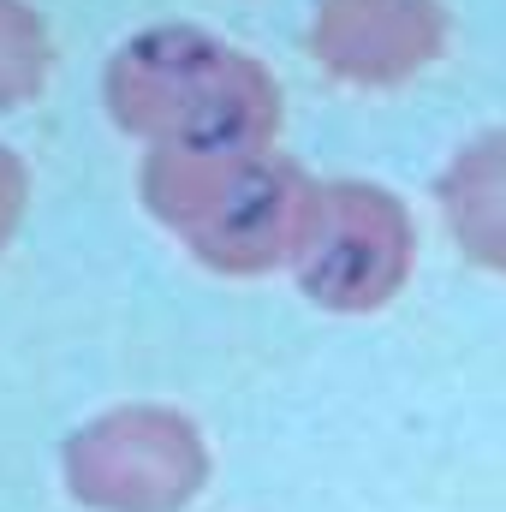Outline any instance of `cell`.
<instances>
[{
    "label": "cell",
    "mask_w": 506,
    "mask_h": 512,
    "mask_svg": "<svg viewBox=\"0 0 506 512\" xmlns=\"http://www.w3.org/2000/svg\"><path fill=\"white\" fill-rule=\"evenodd\" d=\"M114 126L149 149H268L280 131V90L268 66L197 30L149 24L102 72Z\"/></svg>",
    "instance_id": "1"
},
{
    "label": "cell",
    "mask_w": 506,
    "mask_h": 512,
    "mask_svg": "<svg viewBox=\"0 0 506 512\" xmlns=\"http://www.w3.org/2000/svg\"><path fill=\"white\" fill-rule=\"evenodd\" d=\"M143 209L209 274H268L304 245L316 179L280 149H149Z\"/></svg>",
    "instance_id": "2"
},
{
    "label": "cell",
    "mask_w": 506,
    "mask_h": 512,
    "mask_svg": "<svg viewBox=\"0 0 506 512\" xmlns=\"http://www.w3.org/2000/svg\"><path fill=\"white\" fill-rule=\"evenodd\" d=\"M60 477L90 512H179L209 483V441L173 405H114L66 435Z\"/></svg>",
    "instance_id": "3"
},
{
    "label": "cell",
    "mask_w": 506,
    "mask_h": 512,
    "mask_svg": "<svg viewBox=\"0 0 506 512\" xmlns=\"http://www.w3.org/2000/svg\"><path fill=\"white\" fill-rule=\"evenodd\" d=\"M411 262H417V227L393 191L370 179L316 185L310 233L292 256L304 298L340 316H370L411 280Z\"/></svg>",
    "instance_id": "4"
},
{
    "label": "cell",
    "mask_w": 506,
    "mask_h": 512,
    "mask_svg": "<svg viewBox=\"0 0 506 512\" xmlns=\"http://www.w3.org/2000/svg\"><path fill=\"white\" fill-rule=\"evenodd\" d=\"M441 48V0H316L310 18V54L346 84H405Z\"/></svg>",
    "instance_id": "5"
},
{
    "label": "cell",
    "mask_w": 506,
    "mask_h": 512,
    "mask_svg": "<svg viewBox=\"0 0 506 512\" xmlns=\"http://www.w3.org/2000/svg\"><path fill=\"white\" fill-rule=\"evenodd\" d=\"M441 215L477 268L506 274V131L471 137L435 179Z\"/></svg>",
    "instance_id": "6"
},
{
    "label": "cell",
    "mask_w": 506,
    "mask_h": 512,
    "mask_svg": "<svg viewBox=\"0 0 506 512\" xmlns=\"http://www.w3.org/2000/svg\"><path fill=\"white\" fill-rule=\"evenodd\" d=\"M48 66H54V48H48V24L36 18V6L0 0V108L42 96Z\"/></svg>",
    "instance_id": "7"
},
{
    "label": "cell",
    "mask_w": 506,
    "mask_h": 512,
    "mask_svg": "<svg viewBox=\"0 0 506 512\" xmlns=\"http://www.w3.org/2000/svg\"><path fill=\"white\" fill-rule=\"evenodd\" d=\"M24 197H30V173H24V161L0 143V251L12 245V233H18V221H24Z\"/></svg>",
    "instance_id": "8"
}]
</instances>
